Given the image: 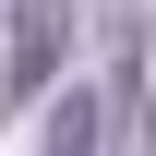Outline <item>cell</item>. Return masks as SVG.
<instances>
[{"instance_id":"obj_1","label":"cell","mask_w":156,"mask_h":156,"mask_svg":"<svg viewBox=\"0 0 156 156\" xmlns=\"http://www.w3.org/2000/svg\"><path fill=\"white\" fill-rule=\"evenodd\" d=\"M60 36H72V0H12V96H48L60 84Z\"/></svg>"},{"instance_id":"obj_2","label":"cell","mask_w":156,"mask_h":156,"mask_svg":"<svg viewBox=\"0 0 156 156\" xmlns=\"http://www.w3.org/2000/svg\"><path fill=\"white\" fill-rule=\"evenodd\" d=\"M48 156H108V96L96 84H72V96L48 108Z\"/></svg>"}]
</instances>
